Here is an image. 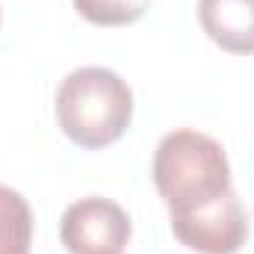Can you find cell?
<instances>
[{"mask_svg": "<svg viewBox=\"0 0 254 254\" xmlns=\"http://www.w3.org/2000/svg\"><path fill=\"white\" fill-rule=\"evenodd\" d=\"M33 210L27 198L0 184V254H30Z\"/></svg>", "mask_w": 254, "mask_h": 254, "instance_id": "8992f818", "label": "cell"}, {"mask_svg": "<svg viewBox=\"0 0 254 254\" xmlns=\"http://www.w3.org/2000/svg\"><path fill=\"white\" fill-rule=\"evenodd\" d=\"M154 187L169 210H181L231 190L225 148L198 130H172L154 151Z\"/></svg>", "mask_w": 254, "mask_h": 254, "instance_id": "7a4b0ae2", "label": "cell"}, {"mask_svg": "<svg viewBox=\"0 0 254 254\" xmlns=\"http://www.w3.org/2000/svg\"><path fill=\"white\" fill-rule=\"evenodd\" d=\"M130 119L133 92L110 68H77L57 92V125L80 148L98 151L119 142L130 127Z\"/></svg>", "mask_w": 254, "mask_h": 254, "instance_id": "6da1fadb", "label": "cell"}, {"mask_svg": "<svg viewBox=\"0 0 254 254\" xmlns=\"http://www.w3.org/2000/svg\"><path fill=\"white\" fill-rule=\"evenodd\" d=\"M198 21L222 51L254 54V0H198Z\"/></svg>", "mask_w": 254, "mask_h": 254, "instance_id": "5b68a950", "label": "cell"}, {"mask_svg": "<svg viewBox=\"0 0 254 254\" xmlns=\"http://www.w3.org/2000/svg\"><path fill=\"white\" fill-rule=\"evenodd\" d=\"M151 0H74L80 18L95 27H127L148 12Z\"/></svg>", "mask_w": 254, "mask_h": 254, "instance_id": "52a82bcc", "label": "cell"}, {"mask_svg": "<svg viewBox=\"0 0 254 254\" xmlns=\"http://www.w3.org/2000/svg\"><path fill=\"white\" fill-rule=\"evenodd\" d=\"M130 234V216L116 201L101 195L74 201L60 222V237L68 254H122Z\"/></svg>", "mask_w": 254, "mask_h": 254, "instance_id": "277c9868", "label": "cell"}, {"mask_svg": "<svg viewBox=\"0 0 254 254\" xmlns=\"http://www.w3.org/2000/svg\"><path fill=\"white\" fill-rule=\"evenodd\" d=\"M175 237L198 254H237L249 240V213L228 190L181 210H169Z\"/></svg>", "mask_w": 254, "mask_h": 254, "instance_id": "3957f363", "label": "cell"}]
</instances>
